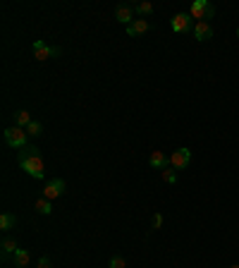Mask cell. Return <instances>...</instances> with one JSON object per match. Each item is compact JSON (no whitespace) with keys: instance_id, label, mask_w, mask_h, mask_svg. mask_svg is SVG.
<instances>
[{"instance_id":"cell-1","label":"cell","mask_w":239,"mask_h":268,"mask_svg":"<svg viewBox=\"0 0 239 268\" xmlns=\"http://www.w3.org/2000/svg\"><path fill=\"white\" fill-rule=\"evenodd\" d=\"M17 163L22 168L26 175H32L34 180H43V175H46V166H43V158H41V151L36 146H26L17 153Z\"/></svg>"},{"instance_id":"cell-2","label":"cell","mask_w":239,"mask_h":268,"mask_svg":"<svg viewBox=\"0 0 239 268\" xmlns=\"http://www.w3.org/2000/svg\"><path fill=\"white\" fill-rule=\"evenodd\" d=\"M3 139H5V144H8L10 149L15 151H22L29 146V134H26V129H22V127H8L5 132H3Z\"/></svg>"},{"instance_id":"cell-3","label":"cell","mask_w":239,"mask_h":268,"mask_svg":"<svg viewBox=\"0 0 239 268\" xmlns=\"http://www.w3.org/2000/svg\"><path fill=\"white\" fill-rule=\"evenodd\" d=\"M189 15L194 22H208L215 15V5L211 0H194L189 5Z\"/></svg>"},{"instance_id":"cell-4","label":"cell","mask_w":239,"mask_h":268,"mask_svg":"<svg viewBox=\"0 0 239 268\" xmlns=\"http://www.w3.org/2000/svg\"><path fill=\"white\" fill-rule=\"evenodd\" d=\"M60 56V48L57 46H50L46 41H34V58L39 60V63H46L50 58H57Z\"/></svg>"},{"instance_id":"cell-5","label":"cell","mask_w":239,"mask_h":268,"mask_svg":"<svg viewBox=\"0 0 239 268\" xmlns=\"http://www.w3.org/2000/svg\"><path fill=\"white\" fill-rule=\"evenodd\" d=\"M191 163V151L187 146H180L170 153V168H175V170H187Z\"/></svg>"},{"instance_id":"cell-6","label":"cell","mask_w":239,"mask_h":268,"mask_svg":"<svg viewBox=\"0 0 239 268\" xmlns=\"http://www.w3.org/2000/svg\"><path fill=\"white\" fill-rule=\"evenodd\" d=\"M194 19H191L189 12H177L175 17H172V22H170V26H172V32L175 34H187V32H194Z\"/></svg>"},{"instance_id":"cell-7","label":"cell","mask_w":239,"mask_h":268,"mask_svg":"<svg viewBox=\"0 0 239 268\" xmlns=\"http://www.w3.org/2000/svg\"><path fill=\"white\" fill-rule=\"evenodd\" d=\"M134 15H136V10L129 3H120L117 8H115V19L120 24H125V26H129V24L134 22Z\"/></svg>"},{"instance_id":"cell-8","label":"cell","mask_w":239,"mask_h":268,"mask_svg":"<svg viewBox=\"0 0 239 268\" xmlns=\"http://www.w3.org/2000/svg\"><path fill=\"white\" fill-rule=\"evenodd\" d=\"M65 180H60V177H55V180H50L43 187V199H48V201H53V199H57V197H63V192H65Z\"/></svg>"},{"instance_id":"cell-9","label":"cell","mask_w":239,"mask_h":268,"mask_svg":"<svg viewBox=\"0 0 239 268\" xmlns=\"http://www.w3.org/2000/svg\"><path fill=\"white\" fill-rule=\"evenodd\" d=\"M194 39L196 41H201V43H203V41H208V39H213V26H211V24L208 22H196L194 24Z\"/></svg>"},{"instance_id":"cell-10","label":"cell","mask_w":239,"mask_h":268,"mask_svg":"<svg viewBox=\"0 0 239 268\" xmlns=\"http://www.w3.org/2000/svg\"><path fill=\"white\" fill-rule=\"evenodd\" d=\"M148 166H151L153 170H165V168H170V158H167V153H163V151H153L151 156H148Z\"/></svg>"},{"instance_id":"cell-11","label":"cell","mask_w":239,"mask_h":268,"mask_svg":"<svg viewBox=\"0 0 239 268\" xmlns=\"http://www.w3.org/2000/svg\"><path fill=\"white\" fill-rule=\"evenodd\" d=\"M127 29V36H141V34H146L148 29H151V24H148V19H134V22L129 24V26H125Z\"/></svg>"},{"instance_id":"cell-12","label":"cell","mask_w":239,"mask_h":268,"mask_svg":"<svg viewBox=\"0 0 239 268\" xmlns=\"http://www.w3.org/2000/svg\"><path fill=\"white\" fill-rule=\"evenodd\" d=\"M19 247H17V242L12 239V237H3V242H0V252H3V259H8L10 254H15Z\"/></svg>"},{"instance_id":"cell-13","label":"cell","mask_w":239,"mask_h":268,"mask_svg":"<svg viewBox=\"0 0 239 268\" xmlns=\"http://www.w3.org/2000/svg\"><path fill=\"white\" fill-rule=\"evenodd\" d=\"M34 211H39L41 216H50V213H53V201H48V199H36V201H34Z\"/></svg>"},{"instance_id":"cell-14","label":"cell","mask_w":239,"mask_h":268,"mask_svg":"<svg viewBox=\"0 0 239 268\" xmlns=\"http://www.w3.org/2000/svg\"><path fill=\"white\" fill-rule=\"evenodd\" d=\"M32 122H34V120H32V115H29V111H17L15 113V127H22V129H26Z\"/></svg>"},{"instance_id":"cell-15","label":"cell","mask_w":239,"mask_h":268,"mask_svg":"<svg viewBox=\"0 0 239 268\" xmlns=\"http://www.w3.org/2000/svg\"><path fill=\"white\" fill-rule=\"evenodd\" d=\"M15 225H17V216H15V213H3V216H0V230H3V232L12 230Z\"/></svg>"},{"instance_id":"cell-16","label":"cell","mask_w":239,"mask_h":268,"mask_svg":"<svg viewBox=\"0 0 239 268\" xmlns=\"http://www.w3.org/2000/svg\"><path fill=\"white\" fill-rule=\"evenodd\" d=\"M29 261H32V254L26 252V249H17V252H15L17 268H26V266H29Z\"/></svg>"},{"instance_id":"cell-17","label":"cell","mask_w":239,"mask_h":268,"mask_svg":"<svg viewBox=\"0 0 239 268\" xmlns=\"http://www.w3.org/2000/svg\"><path fill=\"white\" fill-rule=\"evenodd\" d=\"M134 10H136V15L148 17V15L153 12V5H151V3H136V5H134Z\"/></svg>"},{"instance_id":"cell-18","label":"cell","mask_w":239,"mask_h":268,"mask_svg":"<svg viewBox=\"0 0 239 268\" xmlns=\"http://www.w3.org/2000/svg\"><path fill=\"white\" fill-rule=\"evenodd\" d=\"M26 134H29V137H34V139H36V137H41V134H43V125H41V122H36V120H34L32 125L26 127Z\"/></svg>"},{"instance_id":"cell-19","label":"cell","mask_w":239,"mask_h":268,"mask_svg":"<svg viewBox=\"0 0 239 268\" xmlns=\"http://www.w3.org/2000/svg\"><path fill=\"white\" fill-rule=\"evenodd\" d=\"M163 173V180L167 182V184H175L177 182V170L175 168H165V170H160Z\"/></svg>"},{"instance_id":"cell-20","label":"cell","mask_w":239,"mask_h":268,"mask_svg":"<svg viewBox=\"0 0 239 268\" xmlns=\"http://www.w3.org/2000/svg\"><path fill=\"white\" fill-rule=\"evenodd\" d=\"M108 268H127V261H125V256H110Z\"/></svg>"},{"instance_id":"cell-21","label":"cell","mask_w":239,"mask_h":268,"mask_svg":"<svg viewBox=\"0 0 239 268\" xmlns=\"http://www.w3.org/2000/svg\"><path fill=\"white\" fill-rule=\"evenodd\" d=\"M163 225V213H153V223H151V230H158ZM148 230V232H151Z\"/></svg>"},{"instance_id":"cell-22","label":"cell","mask_w":239,"mask_h":268,"mask_svg":"<svg viewBox=\"0 0 239 268\" xmlns=\"http://www.w3.org/2000/svg\"><path fill=\"white\" fill-rule=\"evenodd\" d=\"M36 268H53V263H50V259H48V256H41L39 263H36Z\"/></svg>"},{"instance_id":"cell-23","label":"cell","mask_w":239,"mask_h":268,"mask_svg":"<svg viewBox=\"0 0 239 268\" xmlns=\"http://www.w3.org/2000/svg\"><path fill=\"white\" fill-rule=\"evenodd\" d=\"M230 268H239V263H234V266H230Z\"/></svg>"},{"instance_id":"cell-24","label":"cell","mask_w":239,"mask_h":268,"mask_svg":"<svg viewBox=\"0 0 239 268\" xmlns=\"http://www.w3.org/2000/svg\"><path fill=\"white\" fill-rule=\"evenodd\" d=\"M237 39H239V29H237Z\"/></svg>"}]
</instances>
